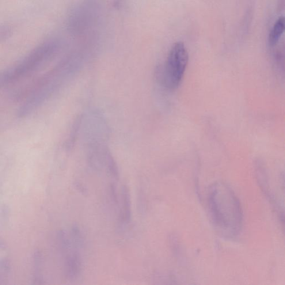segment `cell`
<instances>
[{
    "mask_svg": "<svg viewBox=\"0 0 285 285\" xmlns=\"http://www.w3.org/2000/svg\"><path fill=\"white\" fill-rule=\"evenodd\" d=\"M285 31V18L280 17L273 26L270 33L269 34L268 43L269 46L275 47L278 43L281 36Z\"/></svg>",
    "mask_w": 285,
    "mask_h": 285,
    "instance_id": "3",
    "label": "cell"
},
{
    "mask_svg": "<svg viewBox=\"0 0 285 285\" xmlns=\"http://www.w3.org/2000/svg\"><path fill=\"white\" fill-rule=\"evenodd\" d=\"M208 206L212 222L218 233L229 239L237 237L241 230L242 212L233 189L222 183L213 185L209 193Z\"/></svg>",
    "mask_w": 285,
    "mask_h": 285,
    "instance_id": "1",
    "label": "cell"
},
{
    "mask_svg": "<svg viewBox=\"0 0 285 285\" xmlns=\"http://www.w3.org/2000/svg\"><path fill=\"white\" fill-rule=\"evenodd\" d=\"M188 61V52L184 44L182 42L174 44L169 53L165 66L158 73L159 78L163 84L171 89L179 86Z\"/></svg>",
    "mask_w": 285,
    "mask_h": 285,
    "instance_id": "2",
    "label": "cell"
},
{
    "mask_svg": "<svg viewBox=\"0 0 285 285\" xmlns=\"http://www.w3.org/2000/svg\"><path fill=\"white\" fill-rule=\"evenodd\" d=\"M3 85H4V84H3V83L1 79V78H0V88H1V87Z\"/></svg>",
    "mask_w": 285,
    "mask_h": 285,
    "instance_id": "5",
    "label": "cell"
},
{
    "mask_svg": "<svg viewBox=\"0 0 285 285\" xmlns=\"http://www.w3.org/2000/svg\"><path fill=\"white\" fill-rule=\"evenodd\" d=\"M122 198V210H121V219L125 222H130L131 218V202L130 193L126 185H123L121 191Z\"/></svg>",
    "mask_w": 285,
    "mask_h": 285,
    "instance_id": "4",
    "label": "cell"
}]
</instances>
